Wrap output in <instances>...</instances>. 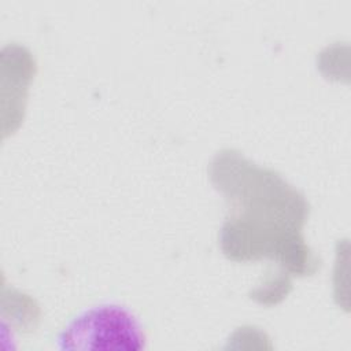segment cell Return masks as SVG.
<instances>
[{"mask_svg":"<svg viewBox=\"0 0 351 351\" xmlns=\"http://www.w3.org/2000/svg\"><path fill=\"white\" fill-rule=\"evenodd\" d=\"M58 340L62 350H140L145 337L129 310L101 304L75 317Z\"/></svg>","mask_w":351,"mask_h":351,"instance_id":"obj_2","label":"cell"},{"mask_svg":"<svg viewBox=\"0 0 351 351\" xmlns=\"http://www.w3.org/2000/svg\"><path fill=\"white\" fill-rule=\"evenodd\" d=\"M232 176L213 165V180L243 215L228 219L222 229V248L228 255L240 243L233 259L271 256L293 273H308V250L299 236L306 218L303 197L277 174L252 166L230 151L222 152Z\"/></svg>","mask_w":351,"mask_h":351,"instance_id":"obj_1","label":"cell"}]
</instances>
